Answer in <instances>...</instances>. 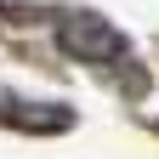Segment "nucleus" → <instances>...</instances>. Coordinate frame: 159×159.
<instances>
[{"label":"nucleus","instance_id":"obj_1","mask_svg":"<svg viewBox=\"0 0 159 159\" xmlns=\"http://www.w3.org/2000/svg\"><path fill=\"white\" fill-rule=\"evenodd\" d=\"M57 46L68 57H85V63H108L125 51V34L102 17H68V23H57Z\"/></svg>","mask_w":159,"mask_h":159}]
</instances>
